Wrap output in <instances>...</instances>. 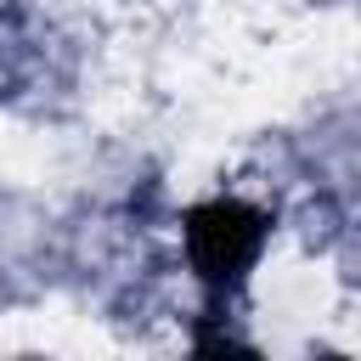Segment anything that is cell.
<instances>
[{"mask_svg":"<svg viewBox=\"0 0 361 361\" xmlns=\"http://www.w3.org/2000/svg\"><path fill=\"white\" fill-rule=\"evenodd\" d=\"M259 248H265V214L237 197H214L186 214V254L209 288H237L259 259Z\"/></svg>","mask_w":361,"mask_h":361,"instance_id":"cell-1","label":"cell"}]
</instances>
